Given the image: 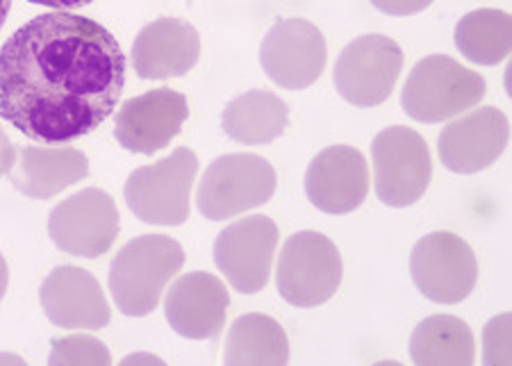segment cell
<instances>
[{
    "label": "cell",
    "mask_w": 512,
    "mask_h": 366,
    "mask_svg": "<svg viewBox=\"0 0 512 366\" xmlns=\"http://www.w3.org/2000/svg\"><path fill=\"white\" fill-rule=\"evenodd\" d=\"M123 85L119 41L87 16L41 14L0 48V119L41 144H69L101 128Z\"/></svg>",
    "instance_id": "6da1fadb"
},
{
    "label": "cell",
    "mask_w": 512,
    "mask_h": 366,
    "mask_svg": "<svg viewBox=\"0 0 512 366\" xmlns=\"http://www.w3.org/2000/svg\"><path fill=\"white\" fill-rule=\"evenodd\" d=\"M185 266V251L176 239L164 235H142L132 239L114 257L110 266V294L119 312L126 316L153 314L173 276Z\"/></svg>",
    "instance_id": "7a4b0ae2"
},
{
    "label": "cell",
    "mask_w": 512,
    "mask_h": 366,
    "mask_svg": "<svg viewBox=\"0 0 512 366\" xmlns=\"http://www.w3.org/2000/svg\"><path fill=\"white\" fill-rule=\"evenodd\" d=\"M485 78L449 55H428L410 71L401 105L419 123H442L485 98Z\"/></svg>",
    "instance_id": "3957f363"
},
{
    "label": "cell",
    "mask_w": 512,
    "mask_h": 366,
    "mask_svg": "<svg viewBox=\"0 0 512 366\" xmlns=\"http://www.w3.org/2000/svg\"><path fill=\"white\" fill-rule=\"evenodd\" d=\"M276 169L253 153H230L214 160L203 173L196 203L208 221H228L271 201Z\"/></svg>",
    "instance_id": "277c9868"
},
{
    "label": "cell",
    "mask_w": 512,
    "mask_h": 366,
    "mask_svg": "<svg viewBox=\"0 0 512 366\" xmlns=\"http://www.w3.org/2000/svg\"><path fill=\"white\" fill-rule=\"evenodd\" d=\"M198 173V157L176 148L151 166H139L126 182V203L139 221L151 226H183L189 219V194Z\"/></svg>",
    "instance_id": "5b68a950"
},
{
    "label": "cell",
    "mask_w": 512,
    "mask_h": 366,
    "mask_svg": "<svg viewBox=\"0 0 512 366\" xmlns=\"http://www.w3.org/2000/svg\"><path fill=\"white\" fill-rule=\"evenodd\" d=\"M342 273V255L333 241L321 232H296L278 257V294L294 307H319L340 289Z\"/></svg>",
    "instance_id": "8992f818"
},
{
    "label": "cell",
    "mask_w": 512,
    "mask_h": 366,
    "mask_svg": "<svg viewBox=\"0 0 512 366\" xmlns=\"http://www.w3.org/2000/svg\"><path fill=\"white\" fill-rule=\"evenodd\" d=\"M376 196L387 207H410L426 194L433 160L426 139L406 126L378 132L371 144Z\"/></svg>",
    "instance_id": "52a82bcc"
},
{
    "label": "cell",
    "mask_w": 512,
    "mask_h": 366,
    "mask_svg": "<svg viewBox=\"0 0 512 366\" xmlns=\"http://www.w3.org/2000/svg\"><path fill=\"white\" fill-rule=\"evenodd\" d=\"M410 276L428 301L456 305L474 294L478 260L462 237L447 230L431 232L412 248Z\"/></svg>",
    "instance_id": "ba28073f"
},
{
    "label": "cell",
    "mask_w": 512,
    "mask_h": 366,
    "mask_svg": "<svg viewBox=\"0 0 512 366\" xmlns=\"http://www.w3.org/2000/svg\"><path fill=\"white\" fill-rule=\"evenodd\" d=\"M48 235L62 253L82 260L103 257L119 237L117 203L103 189H82L48 216Z\"/></svg>",
    "instance_id": "9c48e42d"
},
{
    "label": "cell",
    "mask_w": 512,
    "mask_h": 366,
    "mask_svg": "<svg viewBox=\"0 0 512 366\" xmlns=\"http://www.w3.org/2000/svg\"><path fill=\"white\" fill-rule=\"evenodd\" d=\"M403 51L385 35H362L353 39L337 57L335 87L346 103L376 107L385 103L399 82Z\"/></svg>",
    "instance_id": "30bf717a"
},
{
    "label": "cell",
    "mask_w": 512,
    "mask_h": 366,
    "mask_svg": "<svg viewBox=\"0 0 512 366\" xmlns=\"http://www.w3.org/2000/svg\"><path fill=\"white\" fill-rule=\"evenodd\" d=\"M280 230L269 216L255 214L230 223L214 241V264L239 294H258L271 278Z\"/></svg>",
    "instance_id": "8fae6325"
},
{
    "label": "cell",
    "mask_w": 512,
    "mask_h": 366,
    "mask_svg": "<svg viewBox=\"0 0 512 366\" xmlns=\"http://www.w3.org/2000/svg\"><path fill=\"white\" fill-rule=\"evenodd\" d=\"M326 39L315 23L280 19L269 28L260 46V62L278 87L301 91L315 85L326 69Z\"/></svg>",
    "instance_id": "7c38bea8"
},
{
    "label": "cell",
    "mask_w": 512,
    "mask_h": 366,
    "mask_svg": "<svg viewBox=\"0 0 512 366\" xmlns=\"http://www.w3.org/2000/svg\"><path fill=\"white\" fill-rule=\"evenodd\" d=\"M189 119L185 94L162 87L123 103L114 116V137L130 153L155 155L180 135Z\"/></svg>",
    "instance_id": "4fadbf2b"
},
{
    "label": "cell",
    "mask_w": 512,
    "mask_h": 366,
    "mask_svg": "<svg viewBox=\"0 0 512 366\" xmlns=\"http://www.w3.org/2000/svg\"><path fill=\"white\" fill-rule=\"evenodd\" d=\"M369 166L353 146L324 148L305 171V194L319 212L349 214L367 201Z\"/></svg>",
    "instance_id": "5bb4252c"
},
{
    "label": "cell",
    "mask_w": 512,
    "mask_h": 366,
    "mask_svg": "<svg viewBox=\"0 0 512 366\" xmlns=\"http://www.w3.org/2000/svg\"><path fill=\"white\" fill-rule=\"evenodd\" d=\"M510 126L506 114L497 107H481L442 130L437 148L440 160L451 173L474 176L492 166L506 151Z\"/></svg>",
    "instance_id": "9a60e30c"
},
{
    "label": "cell",
    "mask_w": 512,
    "mask_h": 366,
    "mask_svg": "<svg viewBox=\"0 0 512 366\" xmlns=\"http://www.w3.org/2000/svg\"><path fill=\"white\" fill-rule=\"evenodd\" d=\"M230 294L224 282L205 271H192L173 282L164 314L171 330L185 339H217L226 326Z\"/></svg>",
    "instance_id": "2e32d148"
},
{
    "label": "cell",
    "mask_w": 512,
    "mask_h": 366,
    "mask_svg": "<svg viewBox=\"0 0 512 366\" xmlns=\"http://www.w3.org/2000/svg\"><path fill=\"white\" fill-rule=\"evenodd\" d=\"M46 319L64 330H101L110 323V305L98 280L80 266H57L39 291Z\"/></svg>",
    "instance_id": "e0dca14e"
},
{
    "label": "cell",
    "mask_w": 512,
    "mask_h": 366,
    "mask_svg": "<svg viewBox=\"0 0 512 366\" xmlns=\"http://www.w3.org/2000/svg\"><path fill=\"white\" fill-rule=\"evenodd\" d=\"M132 69L144 80L180 78L198 64L201 37L192 23L183 19H158L148 23L132 44Z\"/></svg>",
    "instance_id": "ac0fdd59"
},
{
    "label": "cell",
    "mask_w": 512,
    "mask_h": 366,
    "mask_svg": "<svg viewBox=\"0 0 512 366\" xmlns=\"http://www.w3.org/2000/svg\"><path fill=\"white\" fill-rule=\"evenodd\" d=\"M7 176L23 196L48 201L85 180L89 176V160L78 148L26 146Z\"/></svg>",
    "instance_id": "d6986e66"
},
{
    "label": "cell",
    "mask_w": 512,
    "mask_h": 366,
    "mask_svg": "<svg viewBox=\"0 0 512 366\" xmlns=\"http://www.w3.org/2000/svg\"><path fill=\"white\" fill-rule=\"evenodd\" d=\"M289 107L271 91H246L226 105L221 128L226 135L244 146L271 144L287 130Z\"/></svg>",
    "instance_id": "ffe728a7"
},
{
    "label": "cell",
    "mask_w": 512,
    "mask_h": 366,
    "mask_svg": "<svg viewBox=\"0 0 512 366\" xmlns=\"http://www.w3.org/2000/svg\"><path fill=\"white\" fill-rule=\"evenodd\" d=\"M410 357L419 366H469L476 360L474 332L456 316H428L412 332Z\"/></svg>",
    "instance_id": "44dd1931"
},
{
    "label": "cell",
    "mask_w": 512,
    "mask_h": 366,
    "mask_svg": "<svg viewBox=\"0 0 512 366\" xmlns=\"http://www.w3.org/2000/svg\"><path fill=\"white\" fill-rule=\"evenodd\" d=\"M226 366H285L289 341L283 326L267 314H244L226 339Z\"/></svg>",
    "instance_id": "7402d4cb"
},
{
    "label": "cell",
    "mask_w": 512,
    "mask_h": 366,
    "mask_svg": "<svg viewBox=\"0 0 512 366\" xmlns=\"http://www.w3.org/2000/svg\"><path fill=\"white\" fill-rule=\"evenodd\" d=\"M456 46L469 62L497 66L510 55L512 19L501 10H474L456 26Z\"/></svg>",
    "instance_id": "603a6c76"
},
{
    "label": "cell",
    "mask_w": 512,
    "mask_h": 366,
    "mask_svg": "<svg viewBox=\"0 0 512 366\" xmlns=\"http://www.w3.org/2000/svg\"><path fill=\"white\" fill-rule=\"evenodd\" d=\"M110 362L112 355L103 341L89 335H71L53 341V353L48 357L51 366H107Z\"/></svg>",
    "instance_id": "cb8c5ba5"
},
{
    "label": "cell",
    "mask_w": 512,
    "mask_h": 366,
    "mask_svg": "<svg viewBox=\"0 0 512 366\" xmlns=\"http://www.w3.org/2000/svg\"><path fill=\"white\" fill-rule=\"evenodd\" d=\"M510 360V316L503 314L485 328V364H506Z\"/></svg>",
    "instance_id": "d4e9b609"
},
{
    "label": "cell",
    "mask_w": 512,
    "mask_h": 366,
    "mask_svg": "<svg viewBox=\"0 0 512 366\" xmlns=\"http://www.w3.org/2000/svg\"><path fill=\"white\" fill-rule=\"evenodd\" d=\"M376 10L390 16H412L431 7L435 0H369Z\"/></svg>",
    "instance_id": "484cf974"
},
{
    "label": "cell",
    "mask_w": 512,
    "mask_h": 366,
    "mask_svg": "<svg viewBox=\"0 0 512 366\" xmlns=\"http://www.w3.org/2000/svg\"><path fill=\"white\" fill-rule=\"evenodd\" d=\"M14 164H16V148L12 146L10 137L0 130V178L7 176Z\"/></svg>",
    "instance_id": "4316f807"
},
{
    "label": "cell",
    "mask_w": 512,
    "mask_h": 366,
    "mask_svg": "<svg viewBox=\"0 0 512 366\" xmlns=\"http://www.w3.org/2000/svg\"><path fill=\"white\" fill-rule=\"evenodd\" d=\"M32 5H44V7H53V10H73V7H85L94 0H28Z\"/></svg>",
    "instance_id": "83f0119b"
},
{
    "label": "cell",
    "mask_w": 512,
    "mask_h": 366,
    "mask_svg": "<svg viewBox=\"0 0 512 366\" xmlns=\"http://www.w3.org/2000/svg\"><path fill=\"white\" fill-rule=\"evenodd\" d=\"M7 285H10V271H7L5 257L0 255V301H3L7 294Z\"/></svg>",
    "instance_id": "f1b7e54d"
},
{
    "label": "cell",
    "mask_w": 512,
    "mask_h": 366,
    "mask_svg": "<svg viewBox=\"0 0 512 366\" xmlns=\"http://www.w3.org/2000/svg\"><path fill=\"white\" fill-rule=\"evenodd\" d=\"M135 362H155V364H160L158 357H148V355H135V357H126V360H123L121 364H123V366H128V364H135Z\"/></svg>",
    "instance_id": "f546056e"
},
{
    "label": "cell",
    "mask_w": 512,
    "mask_h": 366,
    "mask_svg": "<svg viewBox=\"0 0 512 366\" xmlns=\"http://www.w3.org/2000/svg\"><path fill=\"white\" fill-rule=\"evenodd\" d=\"M12 10V0H0V28L5 26L7 21V14Z\"/></svg>",
    "instance_id": "4dcf8cb0"
},
{
    "label": "cell",
    "mask_w": 512,
    "mask_h": 366,
    "mask_svg": "<svg viewBox=\"0 0 512 366\" xmlns=\"http://www.w3.org/2000/svg\"><path fill=\"white\" fill-rule=\"evenodd\" d=\"M0 362H12V364H23L21 357H10V355H0Z\"/></svg>",
    "instance_id": "1f68e13d"
}]
</instances>
